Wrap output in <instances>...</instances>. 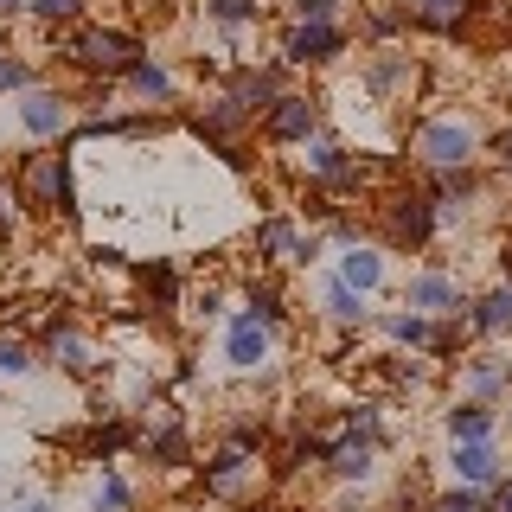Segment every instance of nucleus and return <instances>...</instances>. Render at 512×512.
<instances>
[{
    "mask_svg": "<svg viewBox=\"0 0 512 512\" xmlns=\"http://www.w3.org/2000/svg\"><path fill=\"white\" fill-rule=\"evenodd\" d=\"M256 448H237V442H224L212 461H199V487H205V500H224V506H237V500H250L256 493Z\"/></svg>",
    "mask_w": 512,
    "mask_h": 512,
    "instance_id": "obj_1",
    "label": "nucleus"
},
{
    "mask_svg": "<svg viewBox=\"0 0 512 512\" xmlns=\"http://www.w3.org/2000/svg\"><path fill=\"white\" fill-rule=\"evenodd\" d=\"M474 148H480V135L461 116H448V122H423L410 135V154L423 160V167H436V173H455V167H468L474 160Z\"/></svg>",
    "mask_w": 512,
    "mask_h": 512,
    "instance_id": "obj_2",
    "label": "nucleus"
},
{
    "mask_svg": "<svg viewBox=\"0 0 512 512\" xmlns=\"http://www.w3.org/2000/svg\"><path fill=\"white\" fill-rule=\"evenodd\" d=\"M77 64L84 71H103V77H128V64L141 58V45L128 39V32H109V26H90V32H77Z\"/></svg>",
    "mask_w": 512,
    "mask_h": 512,
    "instance_id": "obj_3",
    "label": "nucleus"
},
{
    "mask_svg": "<svg viewBox=\"0 0 512 512\" xmlns=\"http://www.w3.org/2000/svg\"><path fill=\"white\" fill-rule=\"evenodd\" d=\"M448 474H455V487H480L493 493L506 480V455L500 442H448Z\"/></svg>",
    "mask_w": 512,
    "mask_h": 512,
    "instance_id": "obj_4",
    "label": "nucleus"
},
{
    "mask_svg": "<svg viewBox=\"0 0 512 512\" xmlns=\"http://www.w3.org/2000/svg\"><path fill=\"white\" fill-rule=\"evenodd\" d=\"M404 308L429 314V320H442V314H461V308H468V295H461V282H455V276H442V269H416L410 288H404Z\"/></svg>",
    "mask_w": 512,
    "mask_h": 512,
    "instance_id": "obj_5",
    "label": "nucleus"
},
{
    "mask_svg": "<svg viewBox=\"0 0 512 512\" xmlns=\"http://www.w3.org/2000/svg\"><path fill=\"white\" fill-rule=\"evenodd\" d=\"M20 128H26L32 141H58L64 128H71V103H64L58 90L32 84V90H20Z\"/></svg>",
    "mask_w": 512,
    "mask_h": 512,
    "instance_id": "obj_6",
    "label": "nucleus"
},
{
    "mask_svg": "<svg viewBox=\"0 0 512 512\" xmlns=\"http://www.w3.org/2000/svg\"><path fill=\"white\" fill-rule=\"evenodd\" d=\"M263 128H269V141H301V148H308V141H314V128H320V109L308 103V96L282 90L276 103H269V116H263Z\"/></svg>",
    "mask_w": 512,
    "mask_h": 512,
    "instance_id": "obj_7",
    "label": "nucleus"
},
{
    "mask_svg": "<svg viewBox=\"0 0 512 512\" xmlns=\"http://www.w3.org/2000/svg\"><path fill=\"white\" fill-rule=\"evenodd\" d=\"M224 359H231L237 372H256V365L269 359V327H263L250 308L231 314V327H224Z\"/></svg>",
    "mask_w": 512,
    "mask_h": 512,
    "instance_id": "obj_8",
    "label": "nucleus"
},
{
    "mask_svg": "<svg viewBox=\"0 0 512 512\" xmlns=\"http://www.w3.org/2000/svg\"><path fill=\"white\" fill-rule=\"evenodd\" d=\"M442 429H448V442H493L500 436V410L480 404V397H461V404L442 410Z\"/></svg>",
    "mask_w": 512,
    "mask_h": 512,
    "instance_id": "obj_9",
    "label": "nucleus"
},
{
    "mask_svg": "<svg viewBox=\"0 0 512 512\" xmlns=\"http://www.w3.org/2000/svg\"><path fill=\"white\" fill-rule=\"evenodd\" d=\"M288 64H327L333 52H340V26L333 20H301L295 32H288Z\"/></svg>",
    "mask_w": 512,
    "mask_h": 512,
    "instance_id": "obj_10",
    "label": "nucleus"
},
{
    "mask_svg": "<svg viewBox=\"0 0 512 512\" xmlns=\"http://www.w3.org/2000/svg\"><path fill=\"white\" fill-rule=\"evenodd\" d=\"M45 352H52L64 372H77V378H90V372H96V346L71 327V320H52V327H45Z\"/></svg>",
    "mask_w": 512,
    "mask_h": 512,
    "instance_id": "obj_11",
    "label": "nucleus"
},
{
    "mask_svg": "<svg viewBox=\"0 0 512 512\" xmlns=\"http://www.w3.org/2000/svg\"><path fill=\"white\" fill-rule=\"evenodd\" d=\"M391 231L404 237V244H429V237L442 231V224H436V199H429V192H410V199H397Z\"/></svg>",
    "mask_w": 512,
    "mask_h": 512,
    "instance_id": "obj_12",
    "label": "nucleus"
},
{
    "mask_svg": "<svg viewBox=\"0 0 512 512\" xmlns=\"http://www.w3.org/2000/svg\"><path fill=\"white\" fill-rule=\"evenodd\" d=\"M308 180H320V186H352V180H359V160H352L340 141H308Z\"/></svg>",
    "mask_w": 512,
    "mask_h": 512,
    "instance_id": "obj_13",
    "label": "nucleus"
},
{
    "mask_svg": "<svg viewBox=\"0 0 512 512\" xmlns=\"http://www.w3.org/2000/svg\"><path fill=\"white\" fill-rule=\"evenodd\" d=\"M461 320H468L474 333H512V282L506 288H493V295H480V301H468V308H461Z\"/></svg>",
    "mask_w": 512,
    "mask_h": 512,
    "instance_id": "obj_14",
    "label": "nucleus"
},
{
    "mask_svg": "<svg viewBox=\"0 0 512 512\" xmlns=\"http://www.w3.org/2000/svg\"><path fill=\"white\" fill-rule=\"evenodd\" d=\"M320 308H327V320H340V327H365V320H372L365 295H359L352 282H340V276H327V282H320Z\"/></svg>",
    "mask_w": 512,
    "mask_h": 512,
    "instance_id": "obj_15",
    "label": "nucleus"
},
{
    "mask_svg": "<svg viewBox=\"0 0 512 512\" xmlns=\"http://www.w3.org/2000/svg\"><path fill=\"white\" fill-rule=\"evenodd\" d=\"M90 512H135V480H128L116 461H103V474H96V487H90Z\"/></svg>",
    "mask_w": 512,
    "mask_h": 512,
    "instance_id": "obj_16",
    "label": "nucleus"
},
{
    "mask_svg": "<svg viewBox=\"0 0 512 512\" xmlns=\"http://www.w3.org/2000/svg\"><path fill=\"white\" fill-rule=\"evenodd\" d=\"M461 378H468V397L493 404V397L506 391V359H487V352H474V359L461 365Z\"/></svg>",
    "mask_w": 512,
    "mask_h": 512,
    "instance_id": "obj_17",
    "label": "nucleus"
},
{
    "mask_svg": "<svg viewBox=\"0 0 512 512\" xmlns=\"http://www.w3.org/2000/svg\"><path fill=\"white\" fill-rule=\"evenodd\" d=\"M333 276H340V282H352L359 295H372V288L384 282V256H378V250H359V244H352V250L340 256V269H333Z\"/></svg>",
    "mask_w": 512,
    "mask_h": 512,
    "instance_id": "obj_18",
    "label": "nucleus"
},
{
    "mask_svg": "<svg viewBox=\"0 0 512 512\" xmlns=\"http://www.w3.org/2000/svg\"><path fill=\"white\" fill-rule=\"evenodd\" d=\"M378 327L391 333L397 346H436V320H429V314H416V308H397V314H384Z\"/></svg>",
    "mask_w": 512,
    "mask_h": 512,
    "instance_id": "obj_19",
    "label": "nucleus"
},
{
    "mask_svg": "<svg viewBox=\"0 0 512 512\" xmlns=\"http://www.w3.org/2000/svg\"><path fill=\"white\" fill-rule=\"evenodd\" d=\"M141 442H148V455H154V461H167V468H180V461H192V442H186V429H180V423H167V429H148Z\"/></svg>",
    "mask_w": 512,
    "mask_h": 512,
    "instance_id": "obj_20",
    "label": "nucleus"
},
{
    "mask_svg": "<svg viewBox=\"0 0 512 512\" xmlns=\"http://www.w3.org/2000/svg\"><path fill=\"white\" fill-rule=\"evenodd\" d=\"M128 84H135L148 103H167L173 96V77H167V64H154V58H135L128 64Z\"/></svg>",
    "mask_w": 512,
    "mask_h": 512,
    "instance_id": "obj_21",
    "label": "nucleus"
},
{
    "mask_svg": "<svg viewBox=\"0 0 512 512\" xmlns=\"http://www.w3.org/2000/svg\"><path fill=\"white\" fill-rule=\"evenodd\" d=\"M20 372H32V346L13 340V333H0V378H20Z\"/></svg>",
    "mask_w": 512,
    "mask_h": 512,
    "instance_id": "obj_22",
    "label": "nucleus"
},
{
    "mask_svg": "<svg viewBox=\"0 0 512 512\" xmlns=\"http://www.w3.org/2000/svg\"><path fill=\"white\" fill-rule=\"evenodd\" d=\"M205 20H218V26H244V20H256V0H205Z\"/></svg>",
    "mask_w": 512,
    "mask_h": 512,
    "instance_id": "obj_23",
    "label": "nucleus"
},
{
    "mask_svg": "<svg viewBox=\"0 0 512 512\" xmlns=\"http://www.w3.org/2000/svg\"><path fill=\"white\" fill-rule=\"evenodd\" d=\"M436 512H487V493L480 487H448L436 500Z\"/></svg>",
    "mask_w": 512,
    "mask_h": 512,
    "instance_id": "obj_24",
    "label": "nucleus"
},
{
    "mask_svg": "<svg viewBox=\"0 0 512 512\" xmlns=\"http://www.w3.org/2000/svg\"><path fill=\"white\" fill-rule=\"evenodd\" d=\"M32 13H39L45 26H64V20H77V13H84V0H26Z\"/></svg>",
    "mask_w": 512,
    "mask_h": 512,
    "instance_id": "obj_25",
    "label": "nucleus"
},
{
    "mask_svg": "<svg viewBox=\"0 0 512 512\" xmlns=\"http://www.w3.org/2000/svg\"><path fill=\"white\" fill-rule=\"evenodd\" d=\"M0 90H32V64L26 58H0Z\"/></svg>",
    "mask_w": 512,
    "mask_h": 512,
    "instance_id": "obj_26",
    "label": "nucleus"
},
{
    "mask_svg": "<svg viewBox=\"0 0 512 512\" xmlns=\"http://www.w3.org/2000/svg\"><path fill=\"white\" fill-rule=\"evenodd\" d=\"M461 7H468V0H416V13H423V20H436V26L461 20Z\"/></svg>",
    "mask_w": 512,
    "mask_h": 512,
    "instance_id": "obj_27",
    "label": "nucleus"
},
{
    "mask_svg": "<svg viewBox=\"0 0 512 512\" xmlns=\"http://www.w3.org/2000/svg\"><path fill=\"white\" fill-rule=\"evenodd\" d=\"M301 7V20H333V7H340V0H295Z\"/></svg>",
    "mask_w": 512,
    "mask_h": 512,
    "instance_id": "obj_28",
    "label": "nucleus"
},
{
    "mask_svg": "<svg viewBox=\"0 0 512 512\" xmlns=\"http://www.w3.org/2000/svg\"><path fill=\"white\" fill-rule=\"evenodd\" d=\"M7 205H13V192L0 186V231H13V212H7Z\"/></svg>",
    "mask_w": 512,
    "mask_h": 512,
    "instance_id": "obj_29",
    "label": "nucleus"
},
{
    "mask_svg": "<svg viewBox=\"0 0 512 512\" xmlns=\"http://www.w3.org/2000/svg\"><path fill=\"white\" fill-rule=\"evenodd\" d=\"M500 167L512 173V128H506V135H500Z\"/></svg>",
    "mask_w": 512,
    "mask_h": 512,
    "instance_id": "obj_30",
    "label": "nucleus"
},
{
    "mask_svg": "<svg viewBox=\"0 0 512 512\" xmlns=\"http://www.w3.org/2000/svg\"><path fill=\"white\" fill-rule=\"evenodd\" d=\"M20 512H58V506H52V500H26Z\"/></svg>",
    "mask_w": 512,
    "mask_h": 512,
    "instance_id": "obj_31",
    "label": "nucleus"
},
{
    "mask_svg": "<svg viewBox=\"0 0 512 512\" xmlns=\"http://www.w3.org/2000/svg\"><path fill=\"white\" fill-rule=\"evenodd\" d=\"M26 7V0H0V13H20Z\"/></svg>",
    "mask_w": 512,
    "mask_h": 512,
    "instance_id": "obj_32",
    "label": "nucleus"
},
{
    "mask_svg": "<svg viewBox=\"0 0 512 512\" xmlns=\"http://www.w3.org/2000/svg\"><path fill=\"white\" fill-rule=\"evenodd\" d=\"M500 269H506V276H512V244H506V256H500Z\"/></svg>",
    "mask_w": 512,
    "mask_h": 512,
    "instance_id": "obj_33",
    "label": "nucleus"
},
{
    "mask_svg": "<svg viewBox=\"0 0 512 512\" xmlns=\"http://www.w3.org/2000/svg\"><path fill=\"white\" fill-rule=\"evenodd\" d=\"M506 391H512V359H506Z\"/></svg>",
    "mask_w": 512,
    "mask_h": 512,
    "instance_id": "obj_34",
    "label": "nucleus"
}]
</instances>
